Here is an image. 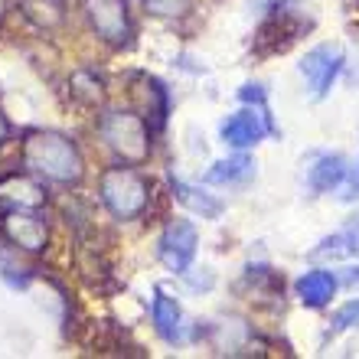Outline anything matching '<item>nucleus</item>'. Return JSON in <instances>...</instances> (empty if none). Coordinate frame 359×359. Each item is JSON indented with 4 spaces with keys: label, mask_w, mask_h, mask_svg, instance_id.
I'll return each mask as SVG.
<instances>
[{
    "label": "nucleus",
    "mask_w": 359,
    "mask_h": 359,
    "mask_svg": "<svg viewBox=\"0 0 359 359\" xmlns=\"http://www.w3.org/2000/svg\"><path fill=\"white\" fill-rule=\"evenodd\" d=\"M20 163L23 170L36 173L39 180H49V183H59V187H76L86 173L79 147L72 144V137L59 131H29L20 147Z\"/></svg>",
    "instance_id": "f257e3e1"
},
{
    "label": "nucleus",
    "mask_w": 359,
    "mask_h": 359,
    "mask_svg": "<svg viewBox=\"0 0 359 359\" xmlns=\"http://www.w3.org/2000/svg\"><path fill=\"white\" fill-rule=\"evenodd\" d=\"M98 193H102V203L108 206V212L114 219H121V222L141 219L147 212V206H151V180L134 170L131 163L108 167L102 173Z\"/></svg>",
    "instance_id": "f03ea898"
},
{
    "label": "nucleus",
    "mask_w": 359,
    "mask_h": 359,
    "mask_svg": "<svg viewBox=\"0 0 359 359\" xmlns=\"http://www.w3.org/2000/svg\"><path fill=\"white\" fill-rule=\"evenodd\" d=\"M98 131L121 163L137 167L151 157V121L141 111H104Z\"/></svg>",
    "instance_id": "7ed1b4c3"
},
{
    "label": "nucleus",
    "mask_w": 359,
    "mask_h": 359,
    "mask_svg": "<svg viewBox=\"0 0 359 359\" xmlns=\"http://www.w3.org/2000/svg\"><path fill=\"white\" fill-rule=\"evenodd\" d=\"M301 7H294V4H274L268 10V17L262 20V27L255 33V53L258 56H268V53H281L294 43V39L301 36L304 29L311 27L307 17L297 13Z\"/></svg>",
    "instance_id": "20e7f679"
},
{
    "label": "nucleus",
    "mask_w": 359,
    "mask_h": 359,
    "mask_svg": "<svg viewBox=\"0 0 359 359\" xmlns=\"http://www.w3.org/2000/svg\"><path fill=\"white\" fill-rule=\"evenodd\" d=\"M265 134H278V124L271 121V108H255V104H248V108H242V111L229 114L226 121L219 124V137H222V144L236 147V151L255 147Z\"/></svg>",
    "instance_id": "39448f33"
},
{
    "label": "nucleus",
    "mask_w": 359,
    "mask_h": 359,
    "mask_svg": "<svg viewBox=\"0 0 359 359\" xmlns=\"http://www.w3.org/2000/svg\"><path fill=\"white\" fill-rule=\"evenodd\" d=\"M343 69V49L337 43H320V46H313L311 53H304L301 59V76L311 88V98L313 102H323L327 95H330L333 82L340 76Z\"/></svg>",
    "instance_id": "423d86ee"
},
{
    "label": "nucleus",
    "mask_w": 359,
    "mask_h": 359,
    "mask_svg": "<svg viewBox=\"0 0 359 359\" xmlns=\"http://www.w3.org/2000/svg\"><path fill=\"white\" fill-rule=\"evenodd\" d=\"M82 10L98 39L111 46H124L131 39V13L124 0H82Z\"/></svg>",
    "instance_id": "0eeeda50"
},
{
    "label": "nucleus",
    "mask_w": 359,
    "mask_h": 359,
    "mask_svg": "<svg viewBox=\"0 0 359 359\" xmlns=\"http://www.w3.org/2000/svg\"><path fill=\"white\" fill-rule=\"evenodd\" d=\"M196 245H199V236H196V226L189 219H170L167 229L161 236V262L170 268L173 274H187L193 258H196Z\"/></svg>",
    "instance_id": "6e6552de"
},
{
    "label": "nucleus",
    "mask_w": 359,
    "mask_h": 359,
    "mask_svg": "<svg viewBox=\"0 0 359 359\" xmlns=\"http://www.w3.org/2000/svg\"><path fill=\"white\" fill-rule=\"evenodd\" d=\"M0 236L10 238V245H17L27 255H36L46 248V222L36 216V209H4Z\"/></svg>",
    "instance_id": "1a4fd4ad"
},
{
    "label": "nucleus",
    "mask_w": 359,
    "mask_h": 359,
    "mask_svg": "<svg viewBox=\"0 0 359 359\" xmlns=\"http://www.w3.org/2000/svg\"><path fill=\"white\" fill-rule=\"evenodd\" d=\"M46 203V187L36 173H7L0 180V209H39Z\"/></svg>",
    "instance_id": "9d476101"
},
{
    "label": "nucleus",
    "mask_w": 359,
    "mask_h": 359,
    "mask_svg": "<svg viewBox=\"0 0 359 359\" xmlns=\"http://www.w3.org/2000/svg\"><path fill=\"white\" fill-rule=\"evenodd\" d=\"M131 98L137 102V111L161 128L163 118H167V88L154 76H144L141 72V76L131 79Z\"/></svg>",
    "instance_id": "9b49d317"
},
{
    "label": "nucleus",
    "mask_w": 359,
    "mask_h": 359,
    "mask_svg": "<svg viewBox=\"0 0 359 359\" xmlns=\"http://www.w3.org/2000/svg\"><path fill=\"white\" fill-rule=\"evenodd\" d=\"M340 258H359V212L311 252V262H340Z\"/></svg>",
    "instance_id": "f8f14e48"
},
{
    "label": "nucleus",
    "mask_w": 359,
    "mask_h": 359,
    "mask_svg": "<svg viewBox=\"0 0 359 359\" xmlns=\"http://www.w3.org/2000/svg\"><path fill=\"white\" fill-rule=\"evenodd\" d=\"M337 274L327 271V268H313V271H304L301 278H297V284H294V291H297V301L304 304V307H327L330 304V297L337 294Z\"/></svg>",
    "instance_id": "ddd939ff"
},
{
    "label": "nucleus",
    "mask_w": 359,
    "mask_h": 359,
    "mask_svg": "<svg viewBox=\"0 0 359 359\" xmlns=\"http://www.w3.org/2000/svg\"><path fill=\"white\" fill-rule=\"evenodd\" d=\"M346 173H350V163H346L343 154H320L317 163L307 170V189H311L313 196L333 193V189H340V183L346 180Z\"/></svg>",
    "instance_id": "4468645a"
},
{
    "label": "nucleus",
    "mask_w": 359,
    "mask_h": 359,
    "mask_svg": "<svg viewBox=\"0 0 359 359\" xmlns=\"http://www.w3.org/2000/svg\"><path fill=\"white\" fill-rule=\"evenodd\" d=\"M248 180H255V161L248 154H236V157L212 163L203 183L206 187H236V183H248Z\"/></svg>",
    "instance_id": "2eb2a0df"
},
{
    "label": "nucleus",
    "mask_w": 359,
    "mask_h": 359,
    "mask_svg": "<svg viewBox=\"0 0 359 359\" xmlns=\"http://www.w3.org/2000/svg\"><path fill=\"white\" fill-rule=\"evenodd\" d=\"M151 317L154 327L167 343H180L183 340V313H180V304L173 301L170 294L157 291L151 301Z\"/></svg>",
    "instance_id": "dca6fc26"
},
{
    "label": "nucleus",
    "mask_w": 359,
    "mask_h": 359,
    "mask_svg": "<svg viewBox=\"0 0 359 359\" xmlns=\"http://www.w3.org/2000/svg\"><path fill=\"white\" fill-rule=\"evenodd\" d=\"M170 193L189 209V212H196L199 219L222 216V203H219L212 193H206V189H199V187H189V183H183L180 177H170Z\"/></svg>",
    "instance_id": "f3484780"
},
{
    "label": "nucleus",
    "mask_w": 359,
    "mask_h": 359,
    "mask_svg": "<svg viewBox=\"0 0 359 359\" xmlns=\"http://www.w3.org/2000/svg\"><path fill=\"white\" fill-rule=\"evenodd\" d=\"M104 79L95 69H76L69 76V98L82 108H102L104 104Z\"/></svg>",
    "instance_id": "a211bd4d"
},
{
    "label": "nucleus",
    "mask_w": 359,
    "mask_h": 359,
    "mask_svg": "<svg viewBox=\"0 0 359 359\" xmlns=\"http://www.w3.org/2000/svg\"><path fill=\"white\" fill-rule=\"evenodd\" d=\"M20 13L39 29H59L66 23V0H20Z\"/></svg>",
    "instance_id": "6ab92c4d"
},
{
    "label": "nucleus",
    "mask_w": 359,
    "mask_h": 359,
    "mask_svg": "<svg viewBox=\"0 0 359 359\" xmlns=\"http://www.w3.org/2000/svg\"><path fill=\"white\" fill-rule=\"evenodd\" d=\"M17 245H10V238L4 236V242H0V274L7 278L13 287H27V268L17 262Z\"/></svg>",
    "instance_id": "aec40b11"
},
{
    "label": "nucleus",
    "mask_w": 359,
    "mask_h": 359,
    "mask_svg": "<svg viewBox=\"0 0 359 359\" xmlns=\"http://www.w3.org/2000/svg\"><path fill=\"white\" fill-rule=\"evenodd\" d=\"M196 0H144V10L151 13V17H163V20H180L187 17L189 10H193Z\"/></svg>",
    "instance_id": "412c9836"
},
{
    "label": "nucleus",
    "mask_w": 359,
    "mask_h": 359,
    "mask_svg": "<svg viewBox=\"0 0 359 359\" xmlns=\"http://www.w3.org/2000/svg\"><path fill=\"white\" fill-rule=\"evenodd\" d=\"M359 327V297L350 304H343L340 311L333 313V320H330V337H340V333L346 330H356Z\"/></svg>",
    "instance_id": "4be33fe9"
},
{
    "label": "nucleus",
    "mask_w": 359,
    "mask_h": 359,
    "mask_svg": "<svg viewBox=\"0 0 359 359\" xmlns=\"http://www.w3.org/2000/svg\"><path fill=\"white\" fill-rule=\"evenodd\" d=\"M340 199L343 203H356L359 199V161H356V167H350L346 180L340 183Z\"/></svg>",
    "instance_id": "5701e85b"
},
{
    "label": "nucleus",
    "mask_w": 359,
    "mask_h": 359,
    "mask_svg": "<svg viewBox=\"0 0 359 359\" xmlns=\"http://www.w3.org/2000/svg\"><path fill=\"white\" fill-rule=\"evenodd\" d=\"M337 281H343L346 287H356V284H359V265L356 268H343V274L337 278Z\"/></svg>",
    "instance_id": "b1692460"
},
{
    "label": "nucleus",
    "mask_w": 359,
    "mask_h": 359,
    "mask_svg": "<svg viewBox=\"0 0 359 359\" xmlns=\"http://www.w3.org/2000/svg\"><path fill=\"white\" fill-rule=\"evenodd\" d=\"M7 137H10V121L4 118V111H0V147L7 144Z\"/></svg>",
    "instance_id": "393cba45"
},
{
    "label": "nucleus",
    "mask_w": 359,
    "mask_h": 359,
    "mask_svg": "<svg viewBox=\"0 0 359 359\" xmlns=\"http://www.w3.org/2000/svg\"><path fill=\"white\" fill-rule=\"evenodd\" d=\"M4 13H7V0H0V20H4Z\"/></svg>",
    "instance_id": "a878e982"
}]
</instances>
